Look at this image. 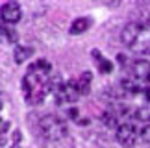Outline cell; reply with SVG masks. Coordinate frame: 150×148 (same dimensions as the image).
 Wrapping results in <instances>:
<instances>
[{
	"label": "cell",
	"instance_id": "1",
	"mask_svg": "<svg viewBox=\"0 0 150 148\" xmlns=\"http://www.w3.org/2000/svg\"><path fill=\"white\" fill-rule=\"evenodd\" d=\"M59 85V78L52 74V65L47 59H37L35 63L28 67L24 78H22V93H24L28 104L37 106L43 104L47 94L54 93Z\"/></svg>",
	"mask_w": 150,
	"mask_h": 148
},
{
	"label": "cell",
	"instance_id": "2",
	"mask_svg": "<svg viewBox=\"0 0 150 148\" xmlns=\"http://www.w3.org/2000/svg\"><path fill=\"white\" fill-rule=\"evenodd\" d=\"M120 39L126 44V48L132 50L137 56H148L150 54V24L148 22H128L122 28Z\"/></svg>",
	"mask_w": 150,
	"mask_h": 148
},
{
	"label": "cell",
	"instance_id": "3",
	"mask_svg": "<svg viewBox=\"0 0 150 148\" xmlns=\"http://www.w3.org/2000/svg\"><path fill=\"white\" fill-rule=\"evenodd\" d=\"M39 132L48 141H59L67 137V122L57 115H45L39 121Z\"/></svg>",
	"mask_w": 150,
	"mask_h": 148
},
{
	"label": "cell",
	"instance_id": "4",
	"mask_svg": "<svg viewBox=\"0 0 150 148\" xmlns=\"http://www.w3.org/2000/svg\"><path fill=\"white\" fill-rule=\"evenodd\" d=\"M54 98L57 104H72V102H76L80 98V89H78V83L71 80V82L67 83H61L59 87L54 91Z\"/></svg>",
	"mask_w": 150,
	"mask_h": 148
},
{
	"label": "cell",
	"instance_id": "5",
	"mask_svg": "<svg viewBox=\"0 0 150 148\" xmlns=\"http://www.w3.org/2000/svg\"><path fill=\"white\" fill-rule=\"evenodd\" d=\"M139 139H141V130H137L134 122H124L117 128V141L122 146L126 148L135 146V143Z\"/></svg>",
	"mask_w": 150,
	"mask_h": 148
},
{
	"label": "cell",
	"instance_id": "6",
	"mask_svg": "<svg viewBox=\"0 0 150 148\" xmlns=\"http://www.w3.org/2000/svg\"><path fill=\"white\" fill-rule=\"evenodd\" d=\"M137 83H150V61L146 59H135L130 63V74Z\"/></svg>",
	"mask_w": 150,
	"mask_h": 148
},
{
	"label": "cell",
	"instance_id": "7",
	"mask_svg": "<svg viewBox=\"0 0 150 148\" xmlns=\"http://www.w3.org/2000/svg\"><path fill=\"white\" fill-rule=\"evenodd\" d=\"M22 17V9L17 2H8V4H2L0 8V20L4 24H15L19 22Z\"/></svg>",
	"mask_w": 150,
	"mask_h": 148
},
{
	"label": "cell",
	"instance_id": "8",
	"mask_svg": "<svg viewBox=\"0 0 150 148\" xmlns=\"http://www.w3.org/2000/svg\"><path fill=\"white\" fill-rule=\"evenodd\" d=\"M91 24H93V20L89 19V17H80V19H74L72 24H71V33L72 35H80V33L87 32Z\"/></svg>",
	"mask_w": 150,
	"mask_h": 148
},
{
	"label": "cell",
	"instance_id": "9",
	"mask_svg": "<svg viewBox=\"0 0 150 148\" xmlns=\"http://www.w3.org/2000/svg\"><path fill=\"white\" fill-rule=\"evenodd\" d=\"M93 56H95V59H96V63H98V69L102 74H111L113 70V65H111V61H108L106 58H102V54L98 52V50H93Z\"/></svg>",
	"mask_w": 150,
	"mask_h": 148
},
{
	"label": "cell",
	"instance_id": "10",
	"mask_svg": "<svg viewBox=\"0 0 150 148\" xmlns=\"http://www.w3.org/2000/svg\"><path fill=\"white\" fill-rule=\"evenodd\" d=\"M91 80H93V76H91L89 70L82 72V76L78 78V89H80V94H87L89 93V87H91Z\"/></svg>",
	"mask_w": 150,
	"mask_h": 148
},
{
	"label": "cell",
	"instance_id": "11",
	"mask_svg": "<svg viewBox=\"0 0 150 148\" xmlns=\"http://www.w3.org/2000/svg\"><path fill=\"white\" fill-rule=\"evenodd\" d=\"M33 54V48H30V47H24V44H19V47H15V52H13V58H15V61L17 63H22V61H26L30 56Z\"/></svg>",
	"mask_w": 150,
	"mask_h": 148
},
{
	"label": "cell",
	"instance_id": "12",
	"mask_svg": "<svg viewBox=\"0 0 150 148\" xmlns=\"http://www.w3.org/2000/svg\"><path fill=\"white\" fill-rule=\"evenodd\" d=\"M141 141L150 148V122L145 124V126L141 128Z\"/></svg>",
	"mask_w": 150,
	"mask_h": 148
},
{
	"label": "cell",
	"instance_id": "13",
	"mask_svg": "<svg viewBox=\"0 0 150 148\" xmlns=\"http://www.w3.org/2000/svg\"><path fill=\"white\" fill-rule=\"evenodd\" d=\"M8 130H9V122L0 117V137H4V135L8 133Z\"/></svg>",
	"mask_w": 150,
	"mask_h": 148
},
{
	"label": "cell",
	"instance_id": "14",
	"mask_svg": "<svg viewBox=\"0 0 150 148\" xmlns=\"http://www.w3.org/2000/svg\"><path fill=\"white\" fill-rule=\"evenodd\" d=\"M148 24H150V15H148Z\"/></svg>",
	"mask_w": 150,
	"mask_h": 148
}]
</instances>
